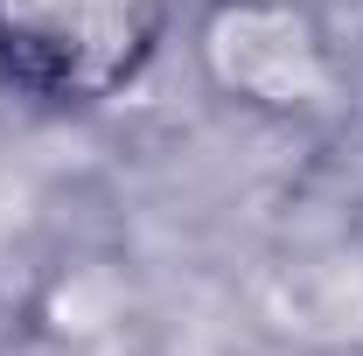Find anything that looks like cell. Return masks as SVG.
<instances>
[{
    "label": "cell",
    "mask_w": 363,
    "mask_h": 356,
    "mask_svg": "<svg viewBox=\"0 0 363 356\" xmlns=\"http://www.w3.org/2000/svg\"><path fill=\"white\" fill-rule=\"evenodd\" d=\"M168 0H0V77L43 105H98L161 49Z\"/></svg>",
    "instance_id": "6da1fadb"
}]
</instances>
